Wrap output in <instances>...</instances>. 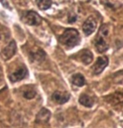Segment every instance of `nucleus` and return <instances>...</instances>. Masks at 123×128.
<instances>
[{"label": "nucleus", "mask_w": 123, "mask_h": 128, "mask_svg": "<svg viewBox=\"0 0 123 128\" xmlns=\"http://www.w3.org/2000/svg\"><path fill=\"white\" fill-rule=\"evenodd\" d=\"M60 42L68 49L77 46L80 42L78 30L75 28H67L60 37Z\"/></svg>", "instance_id": "obj_1"}, {"label": "nucleus", "mask_w": 123, "mask_h": 128, "mask_svg": "<svg viewBox=\"0 0 123 128\" xmlns=\"http://www.w3.org/2000/svg\"><path fill=\"white\" fill-rule=\"evenodd\" d=\"M109 35V26L107 24H103L100 28L97 37L95 38V47L100 53H104L109 49L105 38Z\"/></svg>", "instance_id": "obj_2"}, {"label": "nucleus", "mask_w": 123, "mask_h": 128, "mask_svg": "<svg viewBox=\"0 0 123 128\" xmlns=\"http://www.w3.org/2000/svg\"><path fill=\"white\" fill-rule=\"evenodd\" d=\"M27 76V69L25 66H21L15 71L9 74V80L11 82H18L23 80Z\"/></svg>", "instance_id": "obj_3"}, {"label": "nucleus", "mask_w": 123, "mask_h": 128, "mask_svg": "<svg viewBox=\"0 0 123 128\" xmlns=\"http://www.w3.org/2000/svg\"><path fill=\"white\" fill-rule=\"evenodd\" d=\"M96 26H97V23H96V20L93 17L87 18L83 24V31L84 34L87 36L92 34L95 31Z\"/></svg>", "instance_id": "obj_4"}, {"label": "nucleus", "mask_w": 123, "mask_h": 128, "mask_svg": "<svg viewBox=\"0 0 123 128\" xmlns=\"http://www.w3.org/2000/svg\"><path fill=\"white\" fill-rule=\"evenodd\" d=\"M109 60L106 56H100L98 58L97 61L95 62V64L93 67V71L95 74H100L106 68Z\"/></svg>", "instance_id": "obj_5"}, {"label": "nucleus", "mask_w": 123, "mask_h": 128, "mask_svg": "<svg viewBox=\"0 0 123 128\" xmlns=\"http://www.w3.org/2000/svg\"><path fill=\"white\" fill-rule=\"evenodd\" d=\"M25 21L29 25H39L42 24V19L37 13L34 11H30L25 15Z\"/></svg>", "instance_id": "obj_6"}, {"label": "nucleus", "mask_w": 123, "mask_h": 128, "mask_svg": "<svg viewBox=\"0 0 123 128\" xmlns=\"http://www.w3.org/2000/svg\"><path fill=\"white\" fill-rule=\"evenodd\" d=\"M69 98H70L69 94H67V92H62V91L59 90L55 91L52 96V100L55 101L57 104H60V105L67 102Z\"/></svg>", "instance_id": "obj_7"}, {"label": "nucleus", "mask_w": 123, "mask_h": 128, "mask_svg": "<svg viewBox=\"0 0 123 128\" xmlns=\"http://www.w3.org/2000/svg\"><path fill=\"white\" fill-rule=\"evenodd\" d=\"M16 52V44L14 41H11L3 50V56L4 60H9L14 55Z\"/></svg>", "instance_id": "obj_8"}, {"label": "nucleus", "mask_w": 123, "mask_h": 128, "mask_svg": "<svg viewBox=\"0 0 123 128\" xmlns=\"http://www.w3.org/2000/svg\"><path fill=\"white\" fill-rule=\"evenodd\" d=\"M51 117V112L46 108H42L36 116V123H47Z\"/></svg>", "instance_id": "obj_9"}, {"label": "nucleus", "mask_w": 123, "mask_h": 128, "mask_svg": "<svg viewBox=\"0 0 123 128\" xmlns=\"http://www.w3.org/2000/svg\"><path fill=\"white\" fill-rule=\"evenodd\" d=\"M78 101L81 105H83L85 107H92L94 106V103H95L94 99L91 98L90 96L86 95V94H82L80 97H79Z\"/></svg>", "instance_id": "obj_10"}, {"label": "nucleus", "mask_w": 123, "mask_h": 128, "mask_svg": "<svg viewBox=\"0 0 123 128\" xmlns=\"http://www.w3.org/2000/svg\"><path fill=\"white\" fill-rule=\"evenodd\" d=\"M80 60L81 61L85 64H90L93 61V54L90 50H84L80 53Z\"/></svg>", "instance_id": "obj_11"}, {"label": "nucleus", "mask_w": 123, "mask_h": 128, "mask_svg": "<svg viewBox=\"0 0 123 128\" xmlns=\"http://www.w3.org/2000/svg\"><path fill=\"white\" fill-rule=\"evenodd\" d=\"M72 83L74 86H77L78 87H81L85 84V79H84V76H82L81 74H74L72 78Z\"/></svg>", "instance_id": "obj_12"}, {"label": "nucleus", "mask_w": 123, "mask_h": 128, "mask_svg": "<svg viewBox=\"0 0 123 128\" xmlns=\"http://www.w3.org/2000/svg\"><path fill=\"white\" fill-rule=\"evenodd\" d=\"M31 59H33L35 61H42L45 59V53L40 50H38V51H32L30 54Z\"/></svg>", "instance_id": "obj_13"}, {"label": "nucleus", "mask_w": 123, "mask_h": 128, "mask_svg": "<svg viewBox=\"0 0 123 128\" xmlns=\"http://www.w3.org/2000/svg\"><path fill=\"white\" fill-rule=\"evenodd\" d=\"M36 4L40 9L46 10L52 6V0H36Z\"/></svg>", "instance_id": "obj_14"}, {"label": "nucleus", "mask_w": 123, "mask_h": 128, "mask_svg": "<svg viewBox=\"0 0 123 128\" xmlns=\"http://www.w3.org/2000/svg\"><path fill=\"white\" fill-rule=\"evenodd\" d=\"M36 95L35 90L32 88H28V90L24 91L23 96H25L26 99H32L35 97V96Z\"/></svg>", "instance_id": "obj_15"}, {"label": "nucleus", "mask_w": 123, "mask_h": 128, "mask_svg": "<svg viewBox=\"0 0 123 128\" xmlns=\"http://www.w3.org/2000/svg\"><path fill=\"white\" fill-rule=\"evenodd\" d=\"M115 102H123V91L121 93L115 94V97L112 98Z\"/></svg>", "instance_id": "obj_16"}, {"label": "nucleus", "mask_w": 123, "mask_h": 128, "mask_svg": "<svg viewBox=\"0 0 123 128\" xmlns=\"http://www.w3.org/2000/svg\"><path fill=\"white\" fill-rule=\"evenodd\" d=\"M2 2H3L4 3V5L5 6V7H8L9 5H7V4H8V3H7V2L5 1V0H2Z\"/></svg>", "instance_id": "obj_17"}]
</instances>
